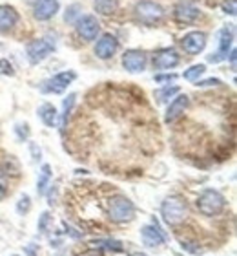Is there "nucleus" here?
Here are the masks:
<instances>
[{"label":"nucleus","instance_id":"1","mask_svg":"<svg viewBox=\"0 0 237 256\" xmlns=\"http://www.w3.org/2000/svg\"><path fill=\"white\" fill-rule=\"evenodd\" d=\"M161 216H163V222L166 225L177 227V225L185 224V220L188 218V205L183 198L170 196L161 205Z\"/></svg>","mask_w":237,"mask_h":256},{"label":"nucleus","instance_id":"2","mask_svg":"<svg viewBox=\"0 0 237 256\" xmlns=\"http://www.w3.org/2000/svg\"><path fill=\"white\" fill-rule=\"evenodd\" d=\"M108 218L113 224H130L135 218V205L122 194H115L108 200Z\"/></svg>","mask_w":237,"mask_h":256},{"label":"nucleus","instance_id":"3","mask_svg":"<svg viewBox=\"0 0 237 256\" xmlns=\"http://www.w3.org/2000/svg\"><path fill=\"white\" fill-rule=\"evenodd\" d=\"M197 210H199L203 216H217L225 210V205H227V200L219 190H214V188H206L197 196Z\"/></svg>","mask_w":237,"mask_h":256},{"label":"nucleus","instance_id":"4","mask_svg":"<svg viewBox=\"0 0 237 256\" xmlns=\"http://www.w3.org/2000/svg\"><path fill=\"white\" fill-rule=\"evenodd\" d=\"M135 16L142 24L153 26V24H157L164 18V8L155 4V2H150V0H141L135 6Z\"/></svg>","mask_w":237,"mask_h":256},{"label":"nucleus","instance_id":"5","mask_svg":"<svg viewBox=\"0 0 237 256\" xmlns=\"http://www.w3.org/2000/svg\"><path fill=\"white\" fill-rule=\"evenodd\" d=\"M53 52H55V44L49 42L47 38H37V40H31L26 48L27 60H29L31 64L42 62V60L47 59Z\"/></svg>","mask_w":237,"mask_h":256},{"label":"nucleus","instance_id":"6","mask_svg":"<svg viewBox=\"0 0 237 256\" xmlns=\"http://www.w3.org/2000/svg\"><path fill=\"white\" fill-rule=\"evenodd\" d=\"M77 79V74L75 72H60V74L53 75L51 79H47L44 82L42 90L46 94H62V92L68 90V86Z\"/></svg>","mask_w":237,"mask_h":256},{"label":"nucleus","instance_id":"7","mask_svg":"<svg viewBox=\"0 0 237 256\" xmlns=\"http://www.w3.org/2000/svg\"><path fill=\"white\" fill-rule=\"evenodd\" d=\"M141 240L142 244L146 247H159L163 246V244H166V234H164V230L159 227V224L153 220L152 224L144 225L141 229Z\"/></svg>","mask_w":237,"mask_h":256},{"label":"nucleus","instance_id":"8","mask_svg":"<svg viewBox=\"0 0 237 256\" xmlns=\"http://www.w3.org/2000/svg\"><path fill=\"white\" fill-rule=\"evenodd\" d=\"M100 32V24L93 15H82L77 18V33L84 40H95Z\"/></svg>","mask_w":237,"mask_h":256},{"label":"nucleus","instance_id":"9","mask_svg":"<svg viewBox=\"0 0 237 256\" xmlns=\"http://www.w3.org/2000/svg\"><path fill=\"white\" fill-rule=\"evenodd\" d=\"M117 50H119V40H117V37L111 35V33H104V35L97 40V44H95V55L102 60L111 59V57L115 55Z\"/></svg>","mask_w":237,"mask_h":256},{"label":"nucleus","instance_id":"10","mask_svg":"<svg viewBox=\"0 0 237 256\" xmlns=\"http://www.w3.org/2000/svg\"><path fill=\"white\" fill-rule=\"evenodd\" d=\"M122 66L124 70H128L130 74H139L144 72L146 68V55L141 50H128L122 55Z\"/></svg>","mask_w":237,"mask_h":256},{"label":"nucleus","instance_id":"11","mask_svg":"<svg viewBox=\"0 0 237 256\" xmlns=\"http://www.w3.org/2000/svg\"><path fill=\"white\" fill-rule=\"evenodd\" d=\"M181 46H183V50L190 55L201 54L206 46V33H203V32L186 33L185 37L181 38Z\"/></svg>","mask_w":237,"mask_h":256},{"label":"nucleus","instance_id":"12","mask_svg":"<svg viewBox=\"0 0 237 256\" xmlns=\"http://www.w3.org/2000/svg\"><path fill=\"white\" fill-rule=\"evenodd\" d=\"M201 11L197 6H194L188 0H181L179 4H175L174 8V16L183 24H190V22H195L199 18Z\"/></svg>","mask_w":237,"mask_h":256},{"label":"nucleus","instance_id":"13","mask_svg":"<svg viewBox=\"0 0 237 256\" xmlns=\"http://www.w3.org/2000/svg\"><path fill=\"white\" fill-rule=\"evenodd\" d=\"M58 0H35L33 4V16L37 20H49L58 13Z\"/></svg>","mask_w":237,"mask_h":256},{"label":"nucleus","instance_id":"14","mask_svg":"<svg viewBox=\"0 0 237 256\" xmlns=\"http://www.w3.org/2000/svg\"><path fill=\"white\" fill-rule=\"evenodd\" d=\"M232 40H234L232 32L228 28H223L221 32H219V50H217L216 54L208 55V60L210 62H221V60L227 59L228 52L232 48Z\"/></svg>","mask_w":237,"mask_h":256},{"label":"nucleus","instance_id":"15","mask_svg":"<svg viewBox=\"0 0 237 256\" xmlns=\"http://www.w3.org/2000/svg\"><path fill=\"white\" fill-rule=\"evenodd\" d=\"M179 64V55L175 50H163L153 57V68L155 70H172Z\"/></svg>","mask_w":237,"mask_h":256},{"label":"nucleus","instance_id":"16","mask_svg":"<svg viewBox=\"0 0 237 256\" xmlns=\"http://www.w3.org/2000/svg\"><path fill=\"white\" fill-rule=\"evenodd\" d=\"M188 104H190L188 96H185V94L177 96L174 101L170 102L168 110H166V116H164V121H166V123H174L175 119L181 118V116L185 114V110L188 108Z\"/></svg>","mask_w":237,"mask_h":256},{"label":"nucleus","instance_id":"17","mask_svg":"<svg viewBox=\"0 0 237 256\" xmlns=\"http://www.w3.org/2000/svg\"><path fill=\"white\" fill-rule=\"evenodd\" d=\"M18 22V13L11 6H0V32L5 33L13 30Z\"/></svg>","mask_w":237,"mask_h":256},{"label":"nucleus","instance_id":"18","mask_svg":"<svg viewBox=\"0 0 237 256\" xmlns=\"http://www.w3.org/2000/svg\"><path fill=\"white\" fill-rule=\"evenodd\" d=\"M38 118L42 121L46 126L53 128L57 124V119H58V114H57V108L53 106L51 102H44L38 106Z\"/></svg>","mask_w":237,"mask_h":256},{"label":"nucleus","instance_id":"19","mask_svg":"<svg viewBox=\"0 0 237 256\" xmlns=\"http://www.w3.org/2000/svg\"><path fill=\"white\" fill-rule=\"evenodd\" d=\"M75 102H77V94H69L66 99L62 101V114H60V130L68 126V119L73 112V106Z\"/></svg>","mask_w":237,"mask_h":256},{"label":"nucleus","instance_id":"20","mask_svg":"<svg viewBox=\"0 0 237 256\" xmlns=\"http://www.w3.org/2000/svg\"><path fill=\"white\" fill-rule=\"evenodd\" d=\"M51 166L49 165H42L40 172H38V180H37V192L38 194H44L46 188L49 187V182H51Z\"/></svg>","mask_w":237,"mask_h":256},{"label":"nucleus","instance_id":"21","mask_svg":"<svg viewBox=\"0 0 237 256\" xmlns=\"http://www.w3.org/2000/svg\"><path fill=\"white\" fill-rule=\"evenodd\" d=\"M95 11L100 15H111L119 8V0H95Z\"/></svg>","mask_w":237,"mask_h":256},{"label":"nucleus","instance_id":"22","mask_svg":"<svg viewBox=\"0 0 237 256\" xmlns=\"http://www.w3.org/2000/svg\"><path fill=\"white\" fill-rule=\"evenodd\" d=\"M206 72V66L205 64H194V66H190L188 70H185V74H183V77H185L186 80H192V82H195V80H199V77Z\"/></svg>","mask_w":237,"mask_h":256},{"label":"nucleus","instance_id":"23","mask_svg":"<svg viewBox=\"0 0 237 256\" xmlns=\"http://www.w3.org/2000/svg\"><path fill=\"white\" fill-rule=\"evenodd\" d=\"M177 94H179V88H177V86H164V88H161L159 92H155V97L159 99V102H166L174 96H177Z\"/></svg>","mask_w":237,"mask_h":256},{"label":"nucleus","instance_id":"24","mask_svg":"<svg viewBox=\"0 0 237 256\" xmlns=\"http://www.w3.org/2000/svg\"><path fill=\"white\" fill-rule=\"evenodd\" d=\"M29 208H31V198L27 196V194H22L18 198V202H16V212L24 216V214L29 212Z\"/></svg>","mask_w":237,"mask_h":256},{"label":"nucleus","instance_id":"25","mask_svg":"<svg viewBox=\"0 0 237 256\" xmlns=\"http://www.w3.org/2000/svg\"><path fill=\"white\" fill-rule=\"evenodd\" d=\"M49 212H42V216L38 218V230H40V234H46L47 232V227H49Z\"/></svg>","mask_w":237,"mask_h":256},{"label":"nucleus","instance_id":"26","mask_svg":"<svg viewBox=\"0 0 237 256\" xmlns=\"http://www.w3.org/2000/svg\"><path fill=\"white\" fill-rule=\"evenodd\" d=\"M0 75H15L13 64L7 59H0Z\"/></svg>","mask_w":237,"mask_h":256},{"label":"nucleus","instance_id":"27","mask_svg":"<svg viewBox=\"0 0 237 256\" xmlns=\"http://www.w3.org/2000/svg\"><path fill=\"white\" fill-rule=\"evenodd\" d=\"M100 244H104L106 249H110V251H113V252H121L122 249H124L121 242H117V240H102Z\"/></svg>","mask_w":237,"mask_h":256},{"label":"nucleus","instance_id":"28","mask_svg":"<svg viewBox=\"0 0 237 256\" xmlns=\"http://www.w3.org/2000/svg\"><path fill=\"white\" fill-rule=\"evenodd\" d=\"M15 132H16V136H18V139H27V136H29V126H27L26 123L16 124Z\"/></svg>","mask_w":237,"mask_h":256},{"label":"nucleus","instance_id":"29","mask_svg":"<svg viewBox=\"0 0 237 256\" xmlns=\"http://www.w3.org/2000/svg\"><path fill=\"white\" fill-rule=\"evenodd\" d=\"M79 10H80V8L77 4L69 6L68 11H66V16H64V18H66V22H71V20H73V16L79 15Z\"/></svg>","mask_w":237,"mask_h":256},{"label":"nucleus","instance_id":"30","mask_svg":"<svg viewBox=\"0 0 237 256\" xmlns=\"http://www.w3.org/2000/svg\"><path fill=\"white\" fill-rule=\"evenodd\" d=\"M223 84L219 79H206V80H197V86H201V88H206V86H219Z\"/></svg>","mask_w":237,"mask_h":256},{"label":"nucleus","instance_id":"31","mask_svg":"<svg viewBox=\"0 0 237 256\" xmlns=\"http://www.w3.org/2000/svg\"><path fill=\"white\" fill-rule=\"evenodd\" d=\"M175 79H177V75H175V74L155 75V80H157V82H170V80H175Z\"/></svg>","mask_w":237,"mask_h":256},{"label":"nucleus","instance_id":"32","mask_svg":"<svg viewBox=\"0 0 237 256\" xmlns=\"http://www.w3.org/2000/svg\"><path fill=\"white\" fill-rule=\"evenodd\" d=\"M29 148H31V154H33V160L38 161L40 160V148H38L35 143H29Z\"/></svg>","mask_w":237,"mask_h":256},{"label":"nucleus","instance_id":"33","mask_svg":"<svg viewBox=\"0 0 237 256\" xmlns=\"http://www.w3.org/2000/svg\"><path fill=\"white\" fill-rule=\"evenodd\" d=\"M5 194H7V187H5V182L0 178V200H4Z\"/></svg>","mask_w":237,"mask_h":256},{"label":"nucleus","instance_id":"34","mask_svg":"<svg viewBox=\"0 0 237 256\" xmlns=\"http://www.w3.org/2000/svg\"><path fill=\"white\" fill-rule=\"evenodd\" d=\"M79 256H102V252H100V251H97V249H88V251L80 252Z\"/></svg>","mask_w":237,"mask_h":256},{"label":"nucleus","instance_id":"35","mask_svg":"<svg viewBox=\"0 0 237 256\" xmlns=\"http://www.w3.org/2000/svg\"><path fill=\"white\" fill-rule=\"evenodd\" d=\"M26 252H27V256H35V249H33L31 246L26 247Z\"/></svg>","mask_w":237,"mask_h":256},{"label":"nucleus","instance_id":"36","mask_svg":"<svg viewBox=\"0 0 237 256\" xmlns=\"http://www.w3.org/2000/svg\"><path fill=\"white\" fill-rule=\"evenodd\" d=\"M132 256H148V254H144V252H133Z\"/></svg>","mask_w":237,"mask_h":256},{"label":"nucleus","instance_id":"37","mask_svg":"<svg viewBox=\"0 0 237 256\" xmlns=\"http://www.w3.org/2000/svg\"><path fill=\"white\" fill-rule=\"evenodd\" d=\"M13 256H18V254H13Z\"/></svg>","mask_w":237,"mask_h":256}]
</instances>
